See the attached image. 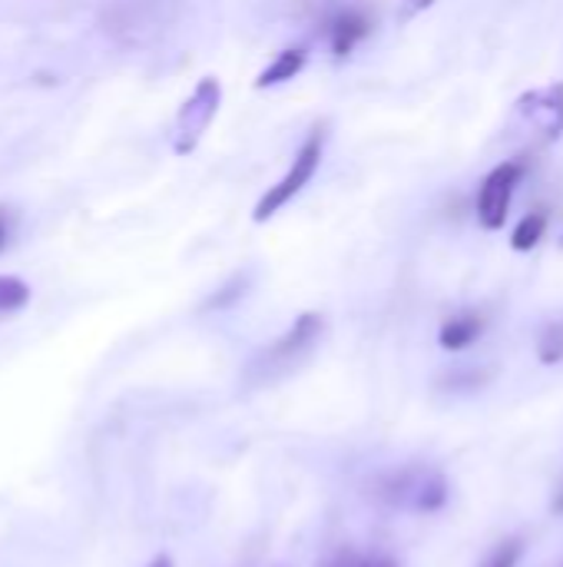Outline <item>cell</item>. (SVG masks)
Here are the masks:
<instances>
[{"mask_svg":"<svg viewBox=\"0 0 563 567\" xmlns=\"http://www.w3.org/2000/svg\"><path fill=\"white\" fill-rule=\"evenodd\" d=\"M30 302V286L17 276H0V316H13Z\"/></svg>","mask_w":563,"mask_h":567,"instance_id":"obj_11","label":"cell"},{"mask_svg":"<svg viewBox=\"0 0 563 567\" xmlns=\"http://www.w3.org/2000/svg\"><path fill=\"white\" fill-rule=\"evenodd\" d=\"M544 233H548V213H531V216H524L521 226L514 229L511 246H514L518 252H528V249H534V246L544 239Z\"/></svg>","mask_w":563,"mask_h":567,"instance_id":"obj_10","label":"cell"},{"mask_svg":"<svg viewBox=\"0 0 563 567\" xmlns=\"http://www.w3.org/2000/svg\"><path fill=\"white\" fill-rule=\"evenodd\" d=\"M246 289H249V276H232V279L216 292V296H209V299H206V306H202V309H206V312H212V309H229V306H236V302L246 296Z\"/></svg>","mask_w":563,"mask_h":567,"instance_id":"obj_13","label":"cell"},{"mask_svg":"<svg viewBox=\"0 0 563 567\" xmlns=\"http://www.w3.org/2000/svg\"><path fill=\"white\" fill-rule=\"evenodd\" d=\"M382 498L408 512H438L448 502V482L431 468H405L382 482Z\"/></svg>","mask_w":563,"mask_h":567,"instance_id":"obj_4","label":"cell"},{"mask_svg":"<svg viewBox=\"0 0 563 567\" xmlns=\"http://www.w3.org/2000/svg\"><path fill=\"white\" fill-rule=\"evenodd\" d=\"M484 332V319L478 312H461V316H451L445 326H441V336L438 342L448 349V352H461L468 346H475Z\"/></svg>","mask_w":563,"mask_h":567,"instance_id":"obj_9","label":"cell"},{"mask_svg":"<svg viewBox=\"0 0 563 567\" xmlns=\"http://www.w3.org/2000/svg\"><path fill=\"white\" fill-rule=\"evenodd\" d=\"M521 179H524L521 163H501L484 176L481 193H478V219L484 229H501L508 223L511 196H514Z\"/></svg>","mask_w":563,"mask_h":567,"instance_id":"obj_5","label":"cell"},{"mask_svg":"<svg viewBox=\"0 0 563 567\" xmlns=\"http://www.w3.org/2000/svg\"><path fill=\"white\" fill-rule=\"evenodd\" d=\"M219 103H222V83L216 76H202L176 116V126H173V153L176 156H189L202 143L209 123L219 113Z\"/></svg>","mask_w":563,"mask_h":567,"instance_id":"obj_3","label":"cell"},{"mask_svg":"<svg viewBox=\"0 0 563 567\" xmlns=\"http://www.w3.org/2000/svg\"><path fill=\"white\" fill-rule=\"evenodd\" d=\"M325 567H398L385 555H365V551H342Z\"/></svg>","mask_w":563,"mask_h":567,"instance_id":"obj_15","label":"cell"},{"mask_svg":"<svg viewBox=\"0 0 563 567\" xmlns=\"http://www.w3.org/2000/svg\"><path fill=\"white\" fill-rule=\"evenodd\" d=\"M372 30H375V20L362 7H335L325 17V37H329V47L338 60H345Z\"/></svg>","mask_w":563,"mask_h":567,"instance_id":"obj_7","label":"cell"},{"mask_svg":"<svg viewBox=\"0 0 563 567\" xmlns=\"http://www.w3.org/2000/svg\"><path fill=\"white\" fill-rule=\"evenodd\" d=\"M521 551H524L521 538H504L501 545H494V551L484 558V565L481 567H518Z\"/></svg>","mask_w":563,"mask_h":567,"instance_id":"obj_14","label":"cell"},{"mask_svg":"<svg viewBox=\"0 0 563 567\" xmlns=\"http://www.w3.org/2000/svg\"><path fill=\"white\" fill-rule=\"evenodd\" d=\"M309 63V50L305 47H285L282 53H275V60L256 76V90H269V86H279V83H289L295 80Z\"/></svg>","mask_w":563,"mask_h":567,"instance_id":"obj_8","label":"cell"},{"mask_svg":"<svg viewBox=\"0 0 563 567\" xmlns=\"http://www.w3.org/2000/svg\"><path fill=\"white\" fill-rule=\"evenodd\" d=\"M13 226H17V216H13V209H3V206H0V252L10 246Z\"/></svg>","mask_w":563,"mask_h":567,"instance_id":"obj_16","label":"cell"},{"mask_svg":"<svg viewBox=\"0 0 563 567\" xmlns=\"http://www.w3.org/2000/svg\"><path fill=\"white\" fill-rule=\"evenodd\" d=\"M538 355H541L544 365H557V362H563V322L544 326L541 342H538Z\"/></svg>","mask_w":563,"mask_h":567,"instance_id":"obj_12","label":"cell"},{"mask_svg":"<svg viewBox=\"0 0 563 567\" xmlns=\"http://www.w3.org/2000/svg\"><path fill=\"white\" fill-rule=\"evenodd\" d=\"M322 332H325V319H322L319 312L299 316L295 326H292L282 339H275L269 349H262V352L256 355V362L249 365V379H256V382H272V379L285 375L289 369H295V365L315 349V342L322 339Z\"/></svg>","mask_w":563,"mask_h":567,"instance_id":"obj_1","label":"cell"},{"mask_svg":"<svg viewBox=\"0 0 563 567\" xmlns=\"http://www.w3.org/2000/svg\"><path fill=\"white\" fill-rule=\"evenodd\" d=\"M438 0H402V20H411V17H418V13H425L428 7H435Z\"/></svg>","mask_w":563,"mask_h":567,"instance_id":"obj_17","label":"cell"},{"mask_svg":"<svg viewBox=\"0 0 563 567\" xmlns=\"http://www.w3.org/2000/svg\"><path fill=\"white\" fill-rule=\"evenodd\" d=\"M149 567H173V561H169V558H156Z\"/></svg>","mask_w":563,"mask_h":567,"instance_id":"obj_18","label":"cell"},{"mask_svg":"<svg viewBox=\"0 0 563 567\" xmlns=\"http://www.w3.org/2000/svg\"><path fill=\"white\" fill-rule=\"evenodd\" d=\"M518 113L544 136V140H561L563 133V80L541 86V90H528L518 100Z\"/></svg>","mask_w":563,"mask_h":567,"instance_id":"obj_6","label":"cell"},{"mask_svg":"<svg viewBox=\"0 0 563 567\" xmlns=\"http://www.w3.org/2000/svg\"><path fill=\"white\" fill-rule=\"evenodd\" d=\"M322 153H325V126L319 123V126H312V133L305 136V143H302V150L295 153L289 173H285L275 186H269V193L256 203L252 219H256V223H265V219H272L282 206H289V203L309 186V179L319 173Z\"/></svg>","mask_w":563,"mask_h":567,"instance_id":"obj_2","label":"cell"}]
</instances>
